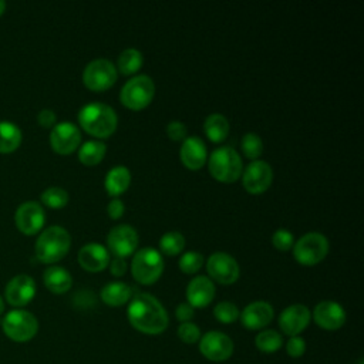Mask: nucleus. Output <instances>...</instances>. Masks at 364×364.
I'll list each match as a JSON object with an SVG mask.
<instances>
[{"label":"nucleus","mask_w":364,"mask_h":364,"mask_svg":"<svg viewBox=\"0 0 364 364\" xmlns=\"http://www.w3.org/2000/svg\"><path fill=\"white\" fill-rule=\"evenodd\" d=\"M127 317L135 330L148 336L164 333L169 323L165 307L149 293H138L131 297Z\"/></svg>","instance_id":"nucleus-1"},{"label":"nucleus","mask_w":364,"mask_h":364,"mask_svg":"<svg viewBox=\"0 0 364 364\" xmlns=\"http://www.w3.org/2000/svg\"><path fill=\"white\" fill-rule=\"evenodd\" d=\"M78 122L87 134L104 139L115 132L118 117L108 104L90 102L78 111Z\"/></svg>","instance_id":"nucleus-2"},{"label":"nucleus","mask_w":364,"mask_h":364,"mask_svg":"<svg viewBox=\"0 0 364 364\" xmlns=\"http://www.w3.org/2000/svg\"><path fill=\"white\" fill-rule=\"evenodd\" d=\"M71 246V236L63 226L44 229L36 240V256L44 263H54L63 259Z\"/></svg>","instance_id":"nucleus-3"},{"label":"nucleus","mask_w":364,"mask_h":364,"mask_svg":"<svg viewBox=\"0 0 364 364\" xmlns=\"http://www.w3.org/2000/svg\"><path fill=\"white\" fill-rule=\"evenodd\" d=\"M208 168L210 175L222 183L236 182L243 172L242 159L230 146L216 148L208 159Z\"/></svg>","instance_id":"nucleus-4"},{"label":"nucleus","mask_w":364,"mask_h":364,"mask_svg":"<svg viewBox=\"0 0 364 364\" xmlns=\"http://www.w3.org/2000/svg\"><path fill=\"white\" fill-rule=\"evenodd\" d=\"M164 272V259L155 247H142L134 253L131 262L132 277L139 284H154Z\"/></svg>","instance_id":"nucleus-5"},{"label":"nucleus","mask_w":364,"mask_h":364,"mask_svg":"<svg viewBox=\"0 0 364 364\" xmlns=\"http://www.w3.org/2000/svg\"><path fill=\"white\" fill-rule=\"evenodd\" d=\"M155 95V84L149 75H135L121 88L119 100L124 107L132 111L146 108Z\"/></svg>","instance_id":"nucleus-6"},{"label":"nucleus","mask_w":364,"mask_h":364,"mask_svg":"<svg viewBox=\"0 0 364 364\" xmlns=\"http://www.w3.org/2000/svg\"><path fill=\"white\" fill-rule=\"evenodd\" d=\"M293 257L301 266H314L323 262L328 253V240L318 232H309L294 242Z\"/></svg>","instance_id":"nucleus-7"},{"label":"nucleus","mask_w":364,"mask_h":364,"mask_svg":"<svg viewBox=\"0 0 364 364\" xmlns=\"http://www.w3.org/2000/svg\"><path fill=\"white\" fill-rule=\"evenodd\" d=\"M4 334L17 343L31 340L38 331V321L36 316L27 310L16 309L9 311L1 321Z\"/></svg>","instance_id":"nucleus-8"},{"label":"nucleus","mask_w":364,"mask_h":364,"mask_svg":"<svg viewBox=\"0 0 364 364\" xmlns=\"http://www.w3.org/2000/svg\"><path fill=\"white\" fill-rule=\"evenodd\" d=\"M117 67L107 58H95L90 61L82 71L84 85L95 92L111 88L117 81Z\"/></svg>","instance_id":"nucleus-9"},{"label":"nucleus","mask_w":364,"mask_h":364,"mask_svg":"<svg viewBox=\"0 0 364 364\" xmlns=\"http://www.w3.org/2000/svg\"><path fill=\"white\" fill-rule=\"evenodd\" d=\"M199 351L206 360L213 363H222L232 357L233 341L228 334L218 330H210L200 336Z\"/></svg>","instance_id":"nucleus-10"},{"label":"nucleus","mask_w":364,"mask_h":364,"mask_svg":"<svg viewBox=\"0 0 364 364\" xmlns=\"http://www.w3.org/2000/svg\"><path fill=\"white\" fill-rule=\"evenodd\" d=\"M206 270L210 280L219 284H233L240 276L236 259L225 252H215L206 260Z\"/></svg>","instance_id":"nucleus-11"},{"label":"nucleus","mask_w":364,"mask_h":364,"mask_svg":"<svg viewBox=\"0 0 364 364\" xmlns=\"http://www.w3.org/2000/svg\"><path fill=\"white\" fill-rule=\"evenodd\" d=\"M273 182L272 166L262 159L252 161L242 172L243 188L252 195H260L266 192Z\"/></svg>","instance_id":"nucleus-12"},{"label":"nucleus","mask_w":364,"mask_h":364,"mask_svg":"<svg viewBox=\"0 0 364 364\" xmlns=\"http://www.w3.org/2000/svg\"><path fill=\"white\" fill-rule=\"evenodd\" d=\"M108 250L115 255V257L125 259L135 253L138 247V233L131 225L114 226L107 236Z\"/></svg>","instance_id":"nucleus-13"},{"label":"nucleus","mask_w":364,"mask_h":364,"mask_svg":"<svg viewBox=\"0 0 364 364\" xmlns=\"http://www.w3.org/2000/svg\"><path fill=\"white\" fill-rule=\"evenodd\" d=\"M81 142L80 128L68 121L58 122L53 127L50 132L51 148L63 155L74 152Z\"/></svg>","instance_id":"nucleus-14"},{"label":"nucleus","mask_w":364,"mask_h":364,"mask_svg":"<svg viewBox=\"0 0 364 364\" xmlns=\"http://www.w3.org/2000/svg\"><path fill=\"white\" fill-rule=\"evenodd\" d=\"M310 320H311L310 310L304 304L296 303V304L287 306L280 313L279 327L286 336L293 337L303 333L307 328Z\"/></svg>","instance_id":"nucleus-15"},{"label":"nucleus","mask_w":364,"mask_h":364,"mask_svg":"<svg viewBox=\"0 0 364 364\" xmlns=\"http://www.w3.org/2000/svg\"><path fill=\"white\" fill-rule=\"evenodd\" d=\"M311 316L318 327L328 331L338 330L346 323V310L341 304L333 300H323L316 304Z\"/></svg>","instance_id":"nucleus-16"},{"label":"nucleus","mask_w":364,"mask_h":364,"mask_svg":"<svg viewBox=\"0 0 364 364\" xmlns=\"http://www.w3.org/2000/svg\"><path fill=\"white\" fill-rule=\"evenodd\" d=\"M14 220L17 228L27 235L37 233L46 220V213L43 206L36 200L23 202L14 215Z\"/></svg>","instance_id":"nucleus-17"},{"label":"nucleus","mask_w":364,"mask_h":364,"mask_svg":"<svg viewBox=\"0 0 364 364\" xmlns=\"http://www.w3.org/2000/svg\"><path fill=\"white\" fill-rule=\"evenodd\" d=\"M4 294L11 306H26L36 296V282L28 274H17L6 284Z\"/></svg>","instance_id":"nucleus-18"},{"label":"nucleus","mask_w":364,"mask_h":364,"mask_svg":"<svg viewBox=\"0 0 364 364\" xmlns=\"http://www.w3.org/2000/svg\"><path fill=\"white\" fill-rule=\"evenodd\" d=\"M274 310L273 306L267 301L257 300L249 303L239 314L240 323L247 330H262L273 320Z\"/></svg>","instance_id":"nucleus-19"},{"label":"nucleus","mask_w":364,"mask_h":364,"mask_svg":"<svg viewBox=\"0 0 364 364\" xmlns=\"http://www.w3.org/2000/svg\"><path fill=\"white\" fill-rule=\"evenodd\" d=\"M179 158L185 168L191 171L200 169L208 161V151H206L205 142L196 135L186 136L182 141V145L179 149Z\"/></svg>","instance_id":"nucleus-20"},{"label":"nucleus","mask_w":364,"mask_h":364,"mask_svg":"<svg viewBox=\"0 0 364 364\" xmlns=\"http://www.w3.org/2000/svg\"><path fill=\"white\" fill-rule=\"evenodd\" d=\"M215 284L206 276H195L186 287V303L193 309H203L213 301Z\"/></svg>","instance_id":"nucleus-21"},{"label":"nucleus","mask_w":364,"mask_h":364,"mask_svg":"<svg viewBox=\"0 0 364 364\" xmlns=\"http://www.w3.org/2000/svg\"><path fill=\"white\" fill-rule=\"evenodd\" d=\"M109 252L100 243H87L78 252L80 266L91 273L104 270L109 264Z\"/></svg>","instance_id":"nucleus-22"},{"label":"nucleus","mask_w":364,"mask_h":364,"mask_svg":"<svg viewBox=\"0 0 364 364\" xmlns=\"http://www.w3.org/2000/svg\"><path fill=\"white\" fill-rule=\"evenodd\" d=\"M43 280L46 287L55 293V294H63L68 291L73 286V277L70 272L61 266H50L44 270Z\"/></svg>","instance_id":"nucleus-23"},{"label":"nucleus","mask_w":364,"mask_h":364,"mask_svg":"<svg viewBox=\"0 0 364 364\" xmlns=\"http://www.w3.org/2000/svg\"><path fill=\"white\" fill-rule=\"evenodd\" d=\"M100 296L107 306L119 307L131 300L132 289L124 282H109L101 289Z\"/></svg>","instance_id":"nucleus-24"},{"label":"nucleus","mask_w":364,"mask_h":364,"mask_svg":"<svg viewBox=\"0 0 364 364\" xmlns=\"http://www.w3.org/2000/svg\"><path fill=\"white\" fill-rule=\"evenodd\" d=\"M129 183H131L129 169L122 165L111 168L104 179L105 191L112 198H118L119 195H122L128 189Z\"/></svg>","instance_id":"nucleus-25"},{"label":"nucleus","mask_w":364,"mask_h":364,"mask_svg":"<svg viewBox=\"0 0 364 364\" xmlns=\"http://www.w3.org/2000/svg\"><path fill=\"white\" fill-rule=\"evenodd\" d=\"M203 131H205L209 141H212L215 144H219V142L225 141L228 134H229V121L225 115H222L219 112L209 114L205 118Z\"/></svg>","instance_id":"nucleus-26"},{"label":"nucleus","mask_w":364,"mask_h":364,"mask_svg":"<svg viewBox=\"0 0 364 364\" xmlns=\"http://www.w3.org/2000/svg\"><path fill=\"white\" fill-rule=\"evenodd\" d=\"M107 152V145L102 141L91 139L84 142L78 149V159L87 166H94L100 164Z\"/></svg>","instance_id":"nucleus-27"},{"label":"nucleus","mask_w":364,"mask_h":364,"mask_svg":"<svg viewBox=\"0 0 364 364\" xmlns=\"http://www.w3.org/2000/svg\"><path fill=\"white\" fill-rule=\"evenodd\" d=\"M21 142V131L11 121H0V152H11Z\"/></svg>","instance_id":"nucleus-28"},{"label":"nucleus","mask_w":364,"mask_h":364,"mask_svg":"<svg viewBox=\"0 0 364 364\" xmlns=\"http://www.w3.org/2000/svg\"><path fill=\"white\" fill-rule=\"evenodd\" d=\"M142 63H144V57H142L141 51L131 47V48H125L124 51H121V54L118 55L117 68L124 75H132L141 70Z\"/></svg>","instance_id":"nucleus-29"},{"label":"nucleus","mask_w":364,"mask_h":364,"mask_svg":"<svg viewBox=\"0 0 364 364\" xmlns=\"http://www.w3.org/2000/svg\"><path fill=\"white\" fill-rule=\"evenodd\" d=\"M255 344H256L259 351L266 353V354H272V353H276L282 348L283 337L279 331L272 330V328H266V330H262L256 334Z\"/></svg>","instance_id":"nucleus-30"},{"label":"nucleus","mask_w":364,"mask_h":364,"mask_svg":"<svg viewBox=\"0 0 364 364\" xmlns=\"http://www.w3.org/2000/svg\"><path fill=\"white\" fill-rule=\"evenodd\" d=\"M185 247V237L179 232H166L159 239V250L166 256H176Z\"/></svg>","instance_id":"nucleus-31"},{"label":"nucleus","mask_w":364,"mask_h":364,"mask_svg":"<svg viewBox=\"0 0 364 364\" xmlns=\"http://www.w3.org/2000/svg\"><path fill=\"white\" fill-rule=\"evenodd\" d=\"M240 148H242V152L245 154L246 158H249L252 161H256L263 152L262 138L255 132H246L242 136Z\"/></svg>","instance_id":"nucleus-32"},{"label":"nucleus","mask_w":364,"mask_h":364,"mask_svg":"<svg viewBox=\"0 0 364 364\" xmlns=\"http://www.w3.org/2000/svg\"><path fill=\"white\" fill-rule=\"evenodd\" d=\"M41 202L53 209L64 208L68 202V192L60 186H50L41 193Z\"/></svg>","instance_id":"nucleus-33"},{"label":"nucleus","mask_w":364,"mask_h":364,"mask_svg":"<svg viewBox=\"0 0 364 364\" xmlns=\"http://www.w3.org/2000/svg\"><path fill=\"white\" fill-rule=\"evenodd\" d=\"M239 309L235 303L232 301H219L215 307H213V316L218 321L223 323V324H232L239 318Z\"/></svg>","instance_id":"nucleus-34"},{"label":"nucleus","mask_w":364,"mask_h":364,"mask_svg":"<svg viewBox=\"0 0 364 364\" xmlns=\"http://www.w3.org/2000/svg\"><path fill=\"white\" fill-rule=\"evenodd\" d=\"M203 262V256L199 252H185L179 259L178 266L185 274H193L200 270Z\"/></svg>","instance_id":"nucleus-35"},{"label":"nucleus","mask_w":364,"mask_h":364,"mask_svg":"<svg viewBox=\"0 0 364 364\" xmlns=\"http://www.w3.org/2000/svg\"><path fill=\"white\" fill-rule=\"evenodd\" d=\"M176 334L179 337L181 341H183L185 344H195L199 341L202 333H200V328L192 323V321H186V323H181L178 326V330H176Z\"/></svg>","instance_id":"nucleus-36"},{"label":"nucleus","mask_w":364,"mask_h":364,"mask_svg":"<svg viewBox=\"0 0 364 364\" xmlns=\"http://www.w3.org/2000/svg\"><path fill=\"white\" fill-rule=\"evenodd\" d=\"M272 243L279 252H287L294 245V236L290 230L280 228L272 235Z\"/></svg>","instance_id":"nucleus-37"},{"label":"nucleus","mask_w":364,"mask_h":364,"mask_svg":"<svg viewBox=\"0 0 364 364\" xmlns=\"http://www.w3.org/2000/svg\"><path fill=\"white\" fill-rule=\"evenodd\" d=\"M286 351L291 358H299L306 353V341L300 336L289 337L286 343Z\"/></svg>","instance_id":"nucleus-38"},{"label":"nucleus","mask_w":364,"mask_h":364,"mask_svg":"<svg viewBox=\"0 0 364 364\" xmlns=\"http://www.w3.org/2000/svg\"><path fill=\"white\" fill-rule=\"evenodd\" d=\"M166 134L172 141H183L188 136L186 125L181 121H171L166 125Z\"/></svg>","instance_id":"nucleus-39"},{"label":"nucleus","mask_w":364,"mask_h":364,"mask_svg":"<svg viewBox=\"0 0 364 364\" xmlns=\"http://www.w3.org/2000/svg\"><path fill=\"white\" fill-rule=\"evenodd\" d=\"M175 316L176 318L181 321V323H186V321H191L195 316V309L189 304V303H179L176 306V310H175Z\"/></svg>","instance_id":"nucleus-40"},{"label":"nucleus","mask_w":364,"mask_h":364,"mask_svg":"<svg viewBox=\"0 0 364 364\" xmlns=\"http://www.w3.org/2000/svg\"><path fill=\"white\" fill-rule=\"evenodd\" d=\"M124 210H125V206H124V202L119 199V198H112L107 206V212H108V216L111 219H119L122 215H124Z\"/></svg>","instance_id":"nucleus-41"},{"label":"nucleus","mask_w":364,"mask_h":364,"mask_svg":"<svg viewBox=\"0 0 364 364\" xmlns=\"http://www.w3.org/2000/svg\"><path fill=\"white\" fill-rule=\"evenodd\" d=\"M108 266H109L111 274L115 276V277L124 276L125 272H127V269H128L125 259H121V257H115V259L109 260V264H108Z\"/></svg>","instance_id":"nucleus-42"},{"label":"nucleus","mask_w":364,"mask_h":364,"mask_svg":"<svg viewBox=\"0 0 364 364\" xmlns=\"http://www.w3.org/2000/svg\"><path fill=\"white\" fill-rule=\"evenodd\" d=\"M37 121L41 127H54L55 125V114L53 109H48V108H44L38 112L37 115Z\"/></svg>","instance_id":"nucleus-43"},{"label":"nucleus","mask_w":364,"mask_h":364,"mask_svg":"<svg viewBox=\"0 0 364 364\" xmlns=\"http://www.w3.org/2000/svg\"><path fill=\"white\" fill-rule=\"evenodd\" d=\"M4 9H6V1L0 0V14L4 11Z\"/></svg>","instance_id":"nucleus-44"},{"label":"nucleus","mask_w":364,"mask_h":364,"mask_svg":"<svg viewBox=\"0 0 364 364\" xmlns=\"http://www.w3.org/2000/svg\"><path fill=\"white\" fill-rule=\"evenodd\" d=\"M4 311V300H3V297L0 296V314Z\"/></svg>","instance_id":"nucleus-45"}]
</instances>
